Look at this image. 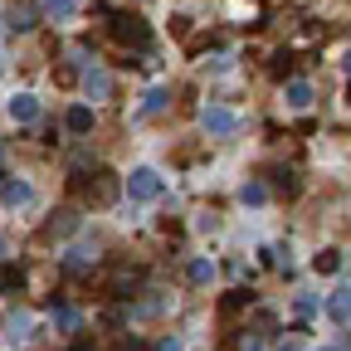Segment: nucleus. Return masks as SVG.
<instances>
[{
	"label": "nucleus",
	"instance_id": "nucleus-19",
	"mask_svg": "<svg viewBox=\"0 0 351 351\" xmlns=\"http://www.w3.org/2000/svg\"><path fill=\"white\" fill-rule=\"evenodd\" d=\"M293 313H298V317H313V313H317V298H313V293H298Z\"/></svg>",
	"mask_w": 351,
	"mask_h": 351
},
{
	"label": "nucleus",
	"instance_id": "nucleus-10",
	"mask_svg": "<svg viewBox=\"0 0 351 351\" xmlns=\"http://www.w3.org/2000/svg\"><path fill=\"white\" fill-rule=\"evenodd\" d=\"M186 278H191L195 288H205V283H215V258H210V254H195V258L186 263Z\"/></svg>",
	"mask_w": 351,
	"mask_h": 351
},
{
	"label": "nucleus",
	"instance_id": "nucleus-23",
	"mask_svg": "<svg viewBox=\"0 0 351 351\" xmlns=\"http://www.w3.org/2000/svg\"><path fill=\"white\" fill-rule=\"evenodd\" d=\"M0 254H5V234H0Z\"/></svg>",
	"mask_w": 351,
	"mask_h": 351
},
{
	"label": "nucleus",
	"instance_id": "nucleus-6",
	"mask_svg": "<svg viewBox=\"0 0 351 351\" xmlns=\"http://www.w3.org/2000/svg\"><path fill=\"white\" fill-rule=\"evenodd\" d=\"M83 93L93 98V103L108 98V93H112V73H108L103 64H83Z\"/></svg>",
	"mask_w": 351,
	"mask_h": 351
},
{
	"label": "nucleus",
	"instance_id": "nucleus-15",
	"mask_svg": "<svg viewBox=\"0 0 351 351\" xmlns=\"http://www.w3.org/2000/svg\"><path fill=\"white\" fill-rule=\"evenodd\" d=\"M263 200H269V186H263V181H244V186H239V205H254V210H258Z\"/></svg>",
	"mask_w": 351,
	"mask_h": 351
},
{
	"label": "nucleus",
	"instance_id": "nucleus-2",
	"mask_svg": "<svg viewBox=\"0 0 351 351\" xmlns=\"http://www.w3.org/2000/svg\"><path fill=\"white\" fill-rule=\"evenodd\" d=\"M200 132H205V137H215V142H225V137H234V132H239V112L225 108V103H205V108H200Z\"/></svg>",
	"mask_w": 351,
	"mask_h": 351
},
{
	"label": "nucleus",
	"instance_id": "nucleus-3",
	"mask_svg": "<svg viewBox=\"0 0 351 351\" xmlns=\"http://www.w3.org/2000/svg\"><path fill=\"white\" fill-rule=\"evenodd\" d=\"M34 200H39V191L29 181H20V176H5V181H0V205L5 210H29Z\"/></svg>",
	"mask_w": 351,
	"mask_h": 351
},
{
	"label": "nucleus",
	"instance_id": "nucleus-17",
	"mask_svg": "<svg viewBox=\"0 0 351 351\" xmlns=\"http://www.w3.org/2000/svg\"><path fill=\"white\" fill-rule=\"evenodd\" d=\"M29 25H34V15H29V10H10V20H5V29H15V34H25Z\"/></svg>",
	"mask_w": 351,
	"mask_h": 351
},
{
	"label": "nucleus",
	"instance_id": "nucleus-12",
	"mask_svg": "<svg viewBox=\"0 0 351 351\" xmlns=\"http://www.w3.org/2000/svg\"><path fill=\"white\" fill-rule=\"evenodd\" d=\"M327 317H332V322H351V288H346V283L327 298Z\"/></svg>",
	"mask_w": 351,
	"mask_h": 351
},
{
	"label": "nucleus",
	"instance_id": "nucleus-8",
	"mask_svg": "<svg viewBox=\"0 0 351 351\" xmlns=\"http://www.w3.org/2000/svg\"><path fill=\"white\" fill-rule=\"evenodd\" d=\"M112 34H117L122 44H137V49L147 44V25H142L137 15H117V20H112Z\"/></svg>",
	"mask_w": 351,
	"mask_h": 351
},
{
	"label": "nucleus",
	"instance_id": "nucleus-21",
	"mask_svg": "<svg viewBox=\"0 0 351 351\" xmlns=\"http://www.w3.org/2000/svg\"><path fill=\"white\" fill-rule=\"evenodd\" d=\"M317 351H346V346H341V341H327V346H317Z\"/></svg>",
	"mask_w": 351,
	"mask_h": 351
},
{
	"label": "nucleus",
	"instance_id": "nucleus-20",
	"mask_svg": "<svg viewBox=\"0 0 351 351\" xmlns=\"http://www.w3.org/2000/svg\"><path fill=\"white\" fill-rule=\"evenodd\" d=\"M156 351H181V341H176V337H161V341H156Z\"/></svg>",
	"mask_w": 351,
	"mask_h": 351
},
{
	"label": "nucleus",
	"instance_id": "nucleus-7",
	"mask_svg": "<svg viewBox=\"0 0 351 351\" xmlns=\"http://www.w3.org/2000/svg\"><path fill=\"white\" fill-rule=\"evenodd\" d=\"M166 108H171V88L156 83V88H147V93H142V103L132 108V117L142 122V117H156V112H166Z\"/></svg>",
	"mask_w": 351,
	"mask_h": 351
},
{
	"label": "nucleus",
	"instance_id": "nucleus-22",
	"mask_svg": "<svg viewBox=\"0 0 351 351\" xmlns=\"http://www.w3.org/2000/svg\"><path fill=\"white\" fill-rule=\"evenodd\" d=\"M341 69H346V73H351V49H346V64H341Z\"/></svg>",
	"mask_w": 351,
	"mask_h": 351
},
{
	"label": "nucleus",
	"instance_id": "nucleus-4",
	"mask_svg": "<svg viewBox=\"0 0 351 351\" xmlns=\"http://www.w3.org/2000/svg\"><path fill=\"white\" fill-rule=\"evenodd\" d=\"M39 112H44L39 93H10V98H5V117H10V122H20V127L39 122Z\"/></svg>",
	"mask_w": 351,
	"mask_h": 351
},
{
	"label": "nucleus",
	"instance_id": "nucleus-5",
	"mask_svg": "<svg viewBox=\"0 0 351 351\" xmlns=\"http://www.w3.org/2000/svg\"><path fill=\"white\" fill-rule=\"evenodd\" d=\"M313 103H317V93H313V83H307V78L283 83V108H288V112H307Z\"/></svg>",
	"mask_w": 351,
	"mask_h": 351
},
{
	"label": "nucleus",
	"instance_id": "nucleus-9",
	"mask_svg": "<svg viewBox=\"0 0 351 351\" xmlns=\"http://www.w3.org/2000/svg\"><path fill=\"white\" fill-rule=\"evenodd\" d=\"M93 258H98V244H73V249H69V254H64L59 263H64L69 274H83V269H88Z\"/></svg>",
	"mask_w": 351,
	"mask_h": 351
},
{
	"label": "nucleus",
	"instance_id": "nucleus-16",
	"mask_svg": "<svg viewBox=\"0 0 351 351\" xmlns=\"http://www.w3.org/2000/svg\"><path fill=\"white\" fill-rule=\"evenodd\" d=\"M313 269H317V274H337V269H341V254H337V249H322V254L313 258Z\"/></svg>",
	"mask_w": 351,
	"mask_h": 351
},
{
	"label": "nucleus",
	"instance_id": "nucleus-18",
	"mask_svg": "<svg viewBox=\"0 0 351 351\" xmlns=\"http://www.w3.org/2000/svg\"><path fill=\"white\" fill-rule=\"evenodd\" d=\"M54 322H59L64 332H78V307H59V313H54Z\"/></svg>",
	"mask_w": 351,
	"mask_h": 351
},
{
	"label": "nucleus",
	"instance_id": "nucleus-1",
	"mask_svg": "<svg viewBox=\"0 0 351 351\" xmlns=\"http://www.w3.org/2000/svg\"><path fill=\"white\" fill-rule=\"evenodd\" d=\"M122 186H127V200H132V205H156V200L166 195V176H161L156 166H132Z\"/></svg>",
	"mask_w": 351,
	"mask_h": 351
},
{
	"label": "nucleus",
	"instance_id": "nucleus-14",
	"mask_svg": "<svg viewBox=\"0 0 351 351\" xmlns=\"http://www.w3.org/2000/svg\"><path fill=\"white\" fill-rule=\"evenodd\" d=\"M64 127H69V132H88V127H93V108H88V103H73V108L64 112Z\"/></svg>",
	"mask_w": 351,
	"mask_h": 351
},
{
	"label": "nucleus",
	"instance_id": "nucleus-11",
	"mask_svg": "<svg viewBox=\"0 0 351 351\" xmlns=\"http://www.w3.org/2000/svg\"><path fill=\"white\" fill-rule=\"evenodd\" d=\"M29 327H34V317H29V313H15V317L5 322V346H25V341H29Z\"/></svg>",
	"mask_w": 351,
	"mask_h": 351
},
{
	"label": "nucleus",
	"instance_id": "nucleus-13",
	"mask_svg": "<svg viewBox=\"0 0 351 351\" xmlns=\"http://www.w3.org/2000/svg\"><path fill=\"white\" fill-rule=\"evenodd\" d=\"M39 10L49 15L54 25H69V20L78 15V0H39Z\"/></svg>",
	"mask_w": 351,
	"mask_h": 351
}]
</instances>
